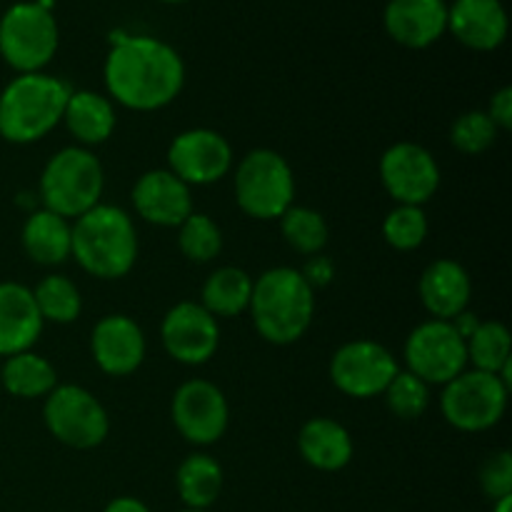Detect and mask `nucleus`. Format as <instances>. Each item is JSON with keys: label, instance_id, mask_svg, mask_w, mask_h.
<instances>
[{"label": "nucleus", "instance_id": "ea45409f", "mask_svg": "<svg viewBox=\"0 0 512 512\" xmlns=\"http://www.w3.org/2000/svg\"><path fill=\"white\" fill-rule=\"evenodd\" d=\"M158 3H168V5H180V3H188V0H158Z\"/></svg>", "mask_w": 512, "mask_h": 512}, {"label": "nucleus", "instance_id": "bb28decb", "mask_svg": "<svg viewBox=\"0 0 512 512\" xmlns=\"http://www.w3.org/2000/svg\"><path fill=\"white\" fill-rule=\"evenodd\" d=\"M253 278L243 268L225 265L213 270L200 290V305L213 318H238L250 308Z\"/></svg>", "mask_w": 512, "mask_h": 512}, {"label": "nucleus", "instance_id": "f257e3e1", "mask_svg": "<svg viewBox=\"0 0 512 512\" xmlns=\"http://www.w3.org/2000/svg\"><path fill=\"white\" fill-rule=\"evenodd\" d=\"M103 78L113 103L135 113H153L180 95L185 63L178 50L150 35H115L105 55Z\"/></svg>", "mask_w": 512, "mask_h": 512}, {"label": "nucleus", "instance_id": "b1692460", "mask_svg": "<svg viewBox=\"0 0 512 512\" xmlns=\"http://www.w3.org/2000/svg\"><path fill=\"white\" fill-rule=\"evenodd\" d=\"M25 255L38 265H63L73 250V223L40 208L28 215L20 233Z\"/></svg>", "mask_w": 512, "mask_h": 512}, {"label": "nucleus", "instance_id": "393cba45", "mask_svg": "<svg viewBox=\"0 0 512 512\" xmlns=\"http://www.w3.org/2000/svg\"><path fill=\"white\" fill-rule=\"evenodd\" d=\"M223 468L205 453H193L175 470V490L188 510H208L223 493Z\"/></svg>", "mask_w": 512, "mask_h": 512}, {"label": "nucleus", "instance_id": "f3484780", "mask_svg": "<svg viewBox=\"0 0 512 512\" xmlns=\"http://www.w3.org/2000/svg\"><path fill=\"white\" fill-rule=\"evenodd\" d=\"M133 208L145 223L158 228H178L193 213L190 185L168 168H155L140 175L133 185Z\"/></svg>", "mask_w": 512, "mask_h": 512}, {"label": "nucleus", "instance_id": "473e14b6", "mask_svg": "<svg viewBox=\"0 0 512 512\" xmlns=\"http://www.w3.org/2000/svg\"><path fill=\"white\" fill-rule=\"evenodd\" d=\"M390 413L400 420H418L430 408V385L413 375L410 370H398L383 393Z\"/></svg>", "mask_w": 512, "mask_h": 512}, {"label": "nucleus", "instance_id": "c85d7f7f", "mask_svg": "<svg viewBox=\"0 0 512 512\" xmlns=\"http://www.w3.org/2000/svg\"><path fill=\"white\" fill-rule=\"evenodd\" d=\"M33 298L43 323H75L80 318V310H83L78 285L65 275H45L33 288Z\"/></svg>", "mask_w": 512, "mask_h": 512}, {"label": "nucleus", "instance_id": "4c0bfd02", "mask_svg": "<svg viewBox=\"0 0 512 512\" xmlns=\"http://www.w3.org/2000/svg\"><path fill=\"white\" fill-rule=\"evenodd\" d=\"M103 512H150V508L133 495H120V498L110 500Z\"/></svg>", "mask_w": 512, "mask_h": 512}, {"label": "nucleus", "instance_id": "a211bd4d", "mask_svg": "<svg viewBox=\"0 0 512 512\" xmlns=\"http://www.w3.org/2000/svg\"><path fill=\"white\" fill-rule=\"evenodd\" d=\"M385 33L398 45L425 50L448 33L445 0H388L383 10Z\"/></svg>", "mask_w": 512, "mask_h": 512}, {"label": "nucleus", "instance_id": "9b49d317", "mask_svg": "<svg viewBox=\"0 0 512 512\" xmlns=\"http://www.w3.org/2000/svg\"><path fill=\"white\" fill-rule=\"evenodd\" d=\"M400 365L385 345L360 338L340 345L330 360V380L348 398L368 400L385 393Z\"/></svg>", "mask_w": 512, "mask_h": 512}, {"label": "nucleus", "instance_id": "cd10ccee", "mask_svg": "<svg viewBox=\"0 0 512 512\" xmlns=\"http://www.w3.org/2000/svg\"><path fill=\"white\" fill-rule=\"evenodd\" d=\"M468 348V363L473 370L498 375L512 360V335L508 325L500 320H485L465 340Z\"/></svg>", "mask_w": 512, "mask_h": 512}, {"label": "nucleus", "instance_id": "423d86ee", "mask_svg": "<svg viewBox=\"0 0 512 512\" xmlns=\"http://www.w3.org/2000/svg\"><path fill=\"white\" fill-rule=\"evenodd\" d=\"M60 45L58 20L38 0L13 3L0 18V58L20 73H43Z\"/></svg>", "mask_w": 512, "mask_h": 512}, {"label": "nucleus", "instance_id": "6e6552de", "mask_svg": "<svg viewBox=\"0 0 512 512\" xmlns=\"http://www.w3.org/2000/svg\"><path fill=\"white\" fill-rule=\"evenodd\" d=\"M508 395L510 388L498 375L468 368L443 385L440 410L455 430L483 433L503 420L508 410Z\"/></svg>", "mask_w": 512, "mask_h": 512}, {"label": "nucleus", "instance_id": "6ab92c4d", "mask_svg": "<svg viewBox=\"0 0 512 512\" xmlns=\"http://www.w3.org/2000/svg\"><path fill=\"white\" fill-rule=\"evenodd\" d=\"M508 28L503 0H453L448 5V33L470 50H498L508 38Z\"/></svg>", "mask_w": 512, "mask_h": 512}, {"label": "nucleus", "instance_id": "4468645a", "mask_svg": "<svg viewBox=\"0 0 512 512\" xmlns=\"http://www.w3.org/2000/svg\"><path fill=\"white\" fill-rule=\"evenodd\" d=\"M168 170L190 188L213 185L233 170V145L218 130H183L168 148Z\"/></svg>", "mask_w": 512, "mask_h": 512}, {"label": "nucleus", "instance_id": "72a5a7b5", "mask_svg": "<svg viewBox=\"0 0 512 512\" xmlns=\"http://www.w3.org/2000/svg\"><path fill=\"white\" fill-rule=\"evenodd\" d=\"M498 133V125L490 120L485 110H468L455 118L450 128V143L463 155H483L493 148Z\"/></svg>", "mask_w": 512, "mask_h": 512}, {"label": "nucleus", "instance_id": "dca6fc26", "mask_svg": "<svg viewBox=\"0 0 512 512\" xmlns=\"http://www.w3.org/2000/svg\"><path fill=\"white\" fill-rule=\"evenodd\" d=\"M95 365L110 378L133 375L145 360V335L133 318L123 313L105 315L90 333Z\"/></svg>", "mask_w": 512, "mask_h": 512}, {"label": "nucleus", "instance_id": "0eeeda50", "mask_svg": "<svg viewBox=\"0 0 512 512\" xmlns=\"http://www.w3.org/2000/svg\"><path fill=\"white\" fill-rule=\"evenodd\" d=\"M235 200L255 220H278L295 205V175L288 160L270 148L250 150L233 175Z\"/></svg>", "mask_w": 512, "mask_h": 512}, {"label": "nucleus", "instance_id": "aec40b11", "mask_svg": "<svg viewBox=\"0 0 512 512\" xmlns=\"http://www.w3.org/2000/svg\"><path fill=\"white\" fill-rule=\"evenodd\" d=\"M43 325L28 285L13 280L0 283V358L33 348L43 333Z\"/></svg>", "mask_w": 512, "mask_h": 512}, {"label": "nucleus", "instance_id": "a19ab883", "mask_svg": "<svg viewBox=\"0 0 512 512\" xmlns=\"http://www.w3.org/2000/svg\"><path fill=\"white\" fill-rule=\"evenodd\" d=\"M180 512H208V510H188V508H185V510H180Z\"/></svg>", "mask_w": 512, "mask_h": 512}, {"label": "nucleus", "instance_id": "5701e85b", "mask_svg": "<svg viewBox=\"0 0 512 512\" xmlns=\"http://www.w3.org/2000/svg\"><path fill=\"white\" fill-rule=\"evenodd\" d=\"M63 123L78 140L80 148L90 150L113 135L118 115L108 95L93 93V90H73L65 103Z\"/></svg>", "mask_w": 512, "mask_h": 512}, {"label": "nucleus", "instance_id": "c9c22d12", "mask_svg": "<svg viewBox=\"0 0 512 512\" xmlns=\"http://www.w3.org/2000/svg\"><path fill=\"white\" fill-rule=\"evenodd\" d=\"M485 113L490 115L498 130H510L512 128V88L510 85H503L498 93H493L490 98V105Z\"/></svg>", "mask_w": 512, "mask_h": 512}, {"label": "nucleus", "instance_id": "20e7f679", "mask_svg": "<svg viewBox=\"0 0 512 512\" xmlns=\"http://www.w3.org/2000/svg\"><path fill=\"white\" fill-rule=\"evenodd\" d=\"M70 88L63 78L48 73H20L0 90V138L15 145L43 140L58 123Z\"/></svg>", "mask_w": 512, "mask_h": 512}, {"label": "nucleus", "instance_id": "4be33fe9", "mask_svg": "<svg viewBox=\"0 0 512 512\" xmlns=\"http://www.w3.org/2000/svg\"><path fill=\"white\" fill-rule=\"evenodd\" d=\"M300 458L315 470L338 473L353 460V438L348 428L333 418H310L298 433Z\"/></svg>", "mask_w": 512, "mask_h": 512}, {"label": "nucleus", "instance_id": "c756f323", "mask_svg": "<svg viewBox=\"0 0 512 512\" xmlns=\"http://www.w3.org/2000/svg\"><path fill=\"white\" fill-rule=\"evenodd\" d=\"M280 233H283L285 243L300 255H315L328 245L330 228L325 223L323 213L305 205H290L283 215H280Z\"/></svg>", "mask_w": 512, "mask_h": 512}, {"label": "nucleus", "instance_id": "58836bf2", "mask_svg": "<svg viewBox=\"0 0 512 512\" xmlns=\"http://www.w3.org/2000/svg\"><path fill=\"white\" fill-rule=\"evenodd\" d=\"M493 512H512V495H508V498L495 500Z\"/></svg>", "mask_w": 512, "mask_h": 512}, {"label": "nucleus", "instance_id": "7c9ffc66", "mask_svg": "<svg viewBox=\"0 0 512 512\" xmlns=\"http://www.w3.org/2000/svg\"><path fill=\"white\" fill-rule=\"evenodd\" d=\"M178 248L190 263H210L223 250V233H220L218 223L210 215L193 210L178 225Z\"/></svg>", "mask_w": 512, "mask_h": 512}, {"label": "nucleus", "instance_id": "e433bc0d", "mask_svg": "<svg viewBox=\"0 0 512 512\" xmlns=\"http://www.w3.org/2000/svg\"><path fill=\"white\" fill-rule=\"evenodd\" d=\"M333 273H335V268L330 265V260L315 255V258L308 263V268H305L303 275H305V280H308V283L315 288V285L330 283V280H333Z\"/></svg>", "mask_w": 512, "mask_h": 512}, {"label": "nucleus", "instance_id": "2eb2a0df", "mask_svg": "<svg viewBox=\"0 0 512 512\" xmlns=\"http://www.w3.org/2000/svg\"><path fill=\"white\" fill-rule=\"evenodd\" d=\"M160 340L165 353L178 363L205 365L218 353V318H213L203 305L193 300L175 303L160 323Z\"/></svg>", "mask_w": 512, "mask_h": 512}, {"label": "nucleus", "instance_id": "412c9836", "mask_svg": "<svg viewBox=\"0 0 512 512\" xmlns=\"http://www.w3.org/2000/svg\"><path fill=\"white\" fill-rule=\"evenodd\" d=\"M418 293L423 308L435 320H455L468 310L473 298V280L463 265L450 258H440L423 270Z\"/></svg>", "mask_w": 512, "mask_h": 512}, {"label": "nucleus", "instance_id": "7ed1b4c3", "mask_svg": "<svg viewBox=\"0 0 512 512\" xmlns=\"http://www.w3.org/2000/svg\"><path fill=\"white\" fill-rule=\"evenodd\" d=\"M70 258L93 278H125L138 260V230L133 218L118 205H95L73 220Z\"/></svg>", "mask_w": 512, "mask_h": 512}, {"label": "nucleus", "instance_id": "ddd939ff", "mask_svg": "<svg viewBox=\"0 0 512 512\" xmlns=\"http://www.w3.org/2000/svg\"><path fill=\"white\" fill-rule=\"evenodd\" d=\"M170 415H173L175 430L188 443L213 445L228 430L230 405L218 385L195 378L175 390Z\"/></svg>", "mask_w": 512, "mask_h": 512}, {"label": "nucleus", "instance_id": "f8f14e48", "mask_svg": "<svg viewBox=\"0 0 512 512\" xmlns=\"http://www.w3.org/2000/svg\"><path fill=\"white\" fill-rule=\"evenodd\" d=\"M380 180L398 205L423 208L440 188V165L418 143H395L380 158Z\"/></svg>", "mask_w": 512, "mask_h": 512}, {"label": "nucleus", "instance_id": "a878e982", "mask_svg": "<svg viewBox=\"0 0 512 512\" xmlns=\"http://www.w3.org/2000/svg\"><path fill=\"white\" fill-rule=\"evenodd\" d=\"M55 385H58V373H55L53 363H48L43 355L33 353V350L10 355L0 365V388L13 398H48Z\"/></svg>", "mask_w": 512, "mask_h": 512}, {"label": "nucleus", "instance_id": "39448f33", "mask_svg": "<svg viewBox=\"0 0 512 512\" xmlns=\"http://www.w3.org/2000/svg\"><path fill=\"white\" fill-rule=\"evenodd\" d=\"M105 188V173L93 150L70 145L58 150L40 173V203L45 210L70 220L100 205Z\"/></svg>", "mask_w": 512, "mask_h": 512}, {"label": "nucleus", "instance_id": "f704fd0d", "mask_svg": "<svg viewBox=\"0 0 512 512\" xmlns=\"http://www.w3.org/2000/svg\"><path fill=\"white\" fill-rule=\"evenodd\" d=\"M480 488L490 500H500L512 495V453L510 450H498L488 455L480 465Z\"/></svg>", "mask_w": 512, "mask_h": 512}, {"label": "nucleus", "instance_id": "f03ea898", "mask_svg": "<svg viewBox=\"0 0 512 512\" xmlns=\"http://www.w3.org/2000/svg\"><path fill=\"white\" fill-rule=\"evenodd\" d=\"M250 315L260 338L293 345L308 333L315 315V288L295 268H270L253 280Z\"/></svg>", "mask_w": 512, "mask_h": 512}, {"label": "nucleus", "instance_id": "9d476101", "mask_svg": "<svg viewBox=\"0 0 512 512\" xmlns=\"http://www.w3.org/2000/svg\"><path fill=\"white\" fill-rule=\"evenodd\" d=\"M405 365L428 385H448L468 370L465 338L450 320H425L405 340Z\"/></svg>", "mask_w": 512, "mask_h": 512}, {"label": "nucleus", "instance_id": "2f4dec72", "mask_svg": "<svg viewBox=\"0 0 512 512\" xmlns=\"http://www.w3.org/2000/svg\"><path fill=\"white\" fill-rule=\"evenodd\" d=\"M428 215L418 205H395L383 220V238L400 253L418 250L428 238Z\"/></svg>", "mask_w": 512, "mask_h": 512}, {"label": "nucleus", "instance_id": "1a4fd4ad", "mask_svg": "<svg viewBox=\"0 0 512 512\" xmlns=\"http://www.w3.org/2000/svg\"><path fill=\"white\" fill-rule=\"evenodd\" d=\"M43 423L58 443L73 450H93L110 433L108 410L80 385H55L43 403Z\"/></svg>", "mask_w": 512, "mask_h": 512}]
</instances>
